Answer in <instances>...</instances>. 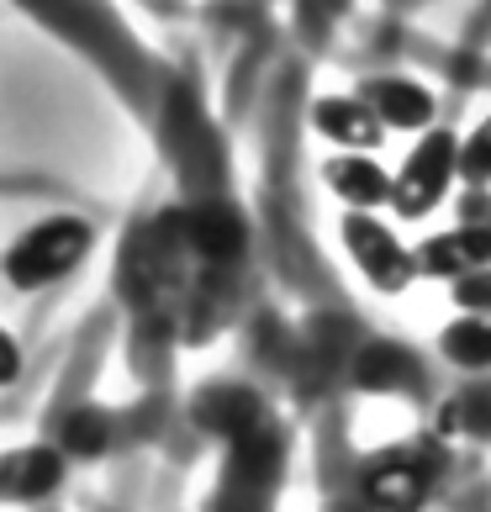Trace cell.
<instances>
[{
  "mask_svg": "<svg viewBox=\"0 0 491 512\" xmlns=\"http://www.w3.org/2000/svg\"><path fill=\"white\" fill-rule=\"evenodd\" d=\"M312 127L323 132L328 143L360 148V154L381 148V138H386V122L365 106V96H323V101L312 106Z\"/></svg>",
  "mask_w": 491,
  "mask_h": 512,
  "instance_id": "cell-7",
  "label": "cell"
},
{
  "mask_svg": "<svg viewBox=\"0 0 491 512\" xmlns=\"http://www.w3.org/2000/svg\"><path fill=\"white\" fill-rule=\"evenodd\" d=\"M360 96H365V106L375 111V117H381L386 127H396V132H423L433 122V96L412 80H396V74L365 80Z\"/></svg>",
  "mask_w": 491,
  "mask_h": 512,
  "instance_id": "cell-11",
  "label": "cell"
},
{
  "mask_svg": "<svg viewBox=\"0 0 491 512\" xmlns=\"http://www.w3.org/2000/svg\"><path fill=\"white\" fill-rule=\"evenodd\" d=\"M476 264H491V222L486 217H460L455 233H439L418 249V270L455 280Z\"/></svg>",
  "mask_w": 491,
  "mask_h": 512,
  "instance_id": "cell-6",
  "label": "cell"
},
{
  "mask_svg": "<svg viewBox=\"0 0 491 512\" xmlns=\"http://www.w3.org/2000/svg\"><path fill=\"white\" fill-rule=\"evenodd\" d=\"M433 476H439V460H423L418 449H396V454H386V460L370 470L365 491L381 507H412V502L428 497Z\"/></svg>",
  "mask_w": 491,
  "mask_h": 512,
  "instance_id": "cell-8",
  "label": "cell"
},
{
  "mask_svg": "<svg viewBox=\"0 0 491 512\" xmlns=\"http://www.w3.org/2000/svg\"><path fill=\"white\" fill-rule=\"evenodd\" d=\"M444 428H455V433H491V381L460 391L455 402H449V412H444Z\"/></svg>",
  "mask_w": 491,
  "mask_h": 512,
  "instance_id": "cell-15",
  "label": "cell"
},
{
  "mask_svg": "<svg viewBox=\"0 0 491 512\" xmlns=\"http://www.w3.org/2000/svg\"><path fill=\"white\" fill-rule=\"evenodd\" d=\"M228 444H233V460L222 470V491H228V502H259L280 476V433L270 423H259Z\"/></svg>",
  "mask_w": 491,
  "mask_h": 512,
  "instance_id": "cell-4",
  "label": "cell"
},
{
  "mask_svg": "<svg viewBox=\"0 0 491 512\" xmlns=\"http://www.w3.org/2000/svg\"><path fill=\"white\" fill-rule=\"evenodd\" d=\"M455 301L465 312H486L491 317V264H476V270L455 275Z\"/></svg>",
  "mask_w": 491,
  "mask_h": 512,
  "instance_id": "cell-18",
  "label": "cell"
},
{
  "mask_svg": "<svg viewBox=\"0 0 491 512\" xmlns=\"http://www.w3.org/2000/svg\"><path fill=\"white\" fill-rule=\"evenodd\" d=\"M323 180L338 201L354 206V212H375V206L391 201V175L375 159H365L360 148H344V154L323 169Z\"/></svg>",
  "mask_w": 491,
  "mask_h": 512,
  "instance_id": "cell-9",
  "label": "cell"
},
{
  "mask_svg": "<svg viewBox=\"0 0 491 512\" xmlns=\"http://www.w3.org/2000/svg\"><path fill=\"white\" fill-rule=\"evenodd\" d=\"M64 476V465H59V454L53 449H22L16 460L0 470V481H6L16 497H37V491H53Z\"/></svg>",
  "mask_w": 491,
  "mask_h": 512,
  "instance_id": "cell-14",
  "label": "cell"
},
{
  "mask_svg": "<svg viewBox=\"0 0 491 512\" xmlns=\"http://www.w3.org/2000/svg\"><path fill=\"white\" fill-rule=\"evenodd\" d=\"M106 439H111V423H106L96 407H80L64 423V449H74V454H101Z\"/></svg>",
  "mask_w": 491,
  "mask_h": 512,
  "instance_id": "cell-16",
  "label": "cell"
},
{
  "mask_svg": "<svg viewBox=\"0 0 491 512\" xmlns=\"http://www.w3.org/2000/svg\"><path fill=\"white\" fill-rule=\"evenodd\" d=\"M354 381H360L365 391H412L423 381L418 359H412L402 344H370L360 359H354Z\"/></svg>",
  "mask_w": 491,
  "mask_h": 512,
  "instance_id": "cell-12",
  "label": "cell"
},
{
  "mask_svg": "<svg viewBox=\"0 0 491 512\" xmlns=\"http://www.w3.org/2000/svg\"><path fill=\"white\" fill-rule=\"evenodd\" d=\"M16 375H22V344H16V338L0 328V386H11Z\"/></svg>",
  "mask_w": 491,
  "mask_h": 512,
  "instance_id": "cell-19",
  "label": "cell"
},
{
  "mask_svg": "<svg viewBox=\"0 0 491 512\" xmlns=\"http://www.w3.org/2000/svg\"><path fill=\"white\" fill-rule=\"evenodd\" d=\"M90 227L80 217H53V222H37L32 233H22L6 254V280L16 291H43L53 280L74 275L90 254Z\"/></svg>",
  "mask_w": 491,
  "mask_h": 512,
  "instance_id": "cell-1",
  "label": "cell"
},
{
  "mask_svg": "<svg viewBox=\"0 0 491 512\" xmlns=\"http://www.w3.org/2000/svg\"><path fill=\"white\" fill-rule=\"evenodd\" d=\"M455 154H460V143L449 138V132H423V143L407 154L402 175L391 180V206H396V217L418 222V217H428L433 206L444 201L449 180L460 175V169H455Z\"/></svg>",
  "mask_w": 491,
  "mask_h": 512,
  "instance_id": "cell-2",
  "label": "cell"
},
{
  "mask_svg": "<svg viewBox=\"0 0 491 512\" xmlns=\"http://www.w3.org/2000/svg\"><path fill=\"white\" fill-rule=\"evenodd\" d=\"M439 349H444L449 365L486 375L491 370V317L486 312H465L460 322H449V328H444Z\"/></svg>",
  "mask_w": 491,
  "mask_h": 512,
  "instance_id": "cell-13",
  "label": "cell"
},
{
  "mask_svg": "<svg viewBox=\"0 0 491 512\" xmlns=\"http://www.w3.org/2000/svg\"><path fill=\"white\" fill-rule=\"evenodd\" d=\"M196 423L206 433H217V439H238V433H249V428L264 423V402L249 386L222 381V386L196 391Z\"/></svg>",
  "mask_w": 491,
  "mask_h": 512,
  "instance_id": "cell-10",
  "label": "cell"
},
{
  "mask_svg": "<svg viewBox=\"0 0 491 512\" xmlns=\"http://www.w3.org/2000/svg\"><path fill=\"white\" fill-rule=\"evenodd\" d=\"M344 249H349L354 264H360V275L386 296L407 291L412 275H418V254H407L402 238H396L386 222H375L370 212H354V206L344 217Z\"/></svg>",
  "mask_w": 491,
  "mask_h": 512,
  "instance_id": "cell-3",
  "label": "cell"
},
{
  "mask_svg": "<svg viewBox=\"0 0 491 512\" xmlns=\"http://www.w3.org/2000/svg\"><path fill=\"white\" fill-rule=\"evenodd\" d=\"M175 233L191 243V249L201 254V259H212V264H228V259H238L243 254V217L233 212L228 201H201V206H191L185 217H175Z\"/></svg>",
  "mask_w": 491,
  "mask_h": 512,
  "instance_id": "cell-5",
  "label": "cell"
},
{
  "mask_svg": "<svg viewBox=\"0 0 491 512\" xmlns=\"http://www.w3.org/2000/svg\"><path fill=\"white\" fill-rule=\"evenodd\" d=\"M455 169L470 180V185H486L491 180V117L470 132V138L460 143V154H455Z\"/></svg>",
  "mask_w": 491,
  "mask_h": 512,
  "instance_id": "cell-17",
  "label": "cell"
}]
</instances>
